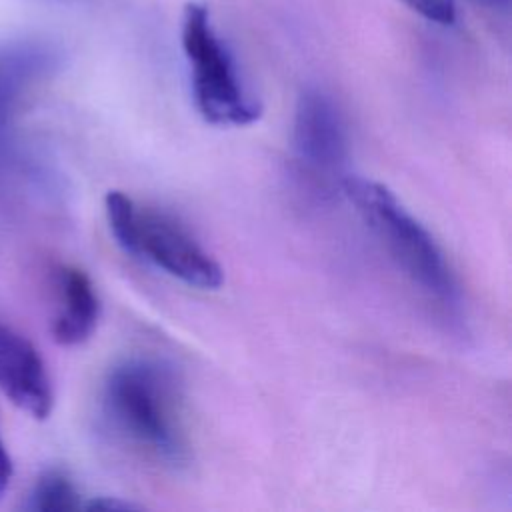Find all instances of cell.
Returning a JSON list of instances; mask_svg holds the SVG:
<instances>
[{"label": "cell", "mask_w": 512, "mask_h": 512, "mask_svg": "<svg viewBox=\"0 0 512 512\" xmlns=\"http://www.w3.org/2000/svg\"><path fill=\"white\" fill-rule=\"evenodd\" d=\"M26 508L34 512H70L84 508V502L74 482L62 470H48L36 480Z\"/></svg>", "instance_id": "ba28073f"}, {"label": "cell", "mask_w": 512, "mask_h": 512, "mask_svg": "<svg viewBox=\"0 0 512 512\" xmlns=\"http://www.w3.org/2000/svg\"><path fill=\"white\" fill-rule=\"evenodd\" d=\"M0 390L36 420L50 416L54 390L46 364L34 344L0 322Z\"/></svg>", "instance_id": "8992f818"}, {"label": "cell", "mask_w": 512, "mask_h": 512, "mask_svg": "<svg viewBox=\"0 0 512 512\" xmlns=\"http://www.w3.org/2000/svg\"><path fill=\"white\" fill-rule=\"evenodd\" d=\"M470 2L484 10H490L494 14H508L510 4H512V0H470Z\"/></svg>", "instance_id": "8fae6325"}, {"label": "cell", "mask_w": 512, "mask_h": 512, "mask_svg": "<svg viewBox=\"0 0 512 512\" xmlns=\"http://www.w3.org/2000/svg\"><path fill=\"white\" fill-rule=\"evenodd\" d=\"M410 10L428 22L450 26L456 20V0H402Z\"/></svg>", "instance_id": "9c48e42d"}, {"label": "cell", "mask_w": 512, "mask_h": 512, "mask_svg": "<svg viewBox=\"0 0 512 512\" xmlns=\"http://www.w3.org/2000/svg\"><path fill=\"white\" fill-rule=\"evenodd\" d=\"M112 428L152 460L182 468L190 462L182 382L164 360L134 356L116 364L102 390Z\"/></svg>", "instance_id": "6da1fadb"}, {"label": "cell", "mask_w": 512, "mask_h": 512, "mask_svg": "<svg viewBox=\"0 0 512 512\" xmlns=\"http://www.w3.org/2000/svg\"><path fill=\"white\" fill-rule=\"evenodd\" d=\"M6 110H8V104L4 102V98H2V92H0V120L6 116Z\"/></svg>", "instance_id": "7c38bea8"}, {"label": "cell", "mask_w": 512, "mask_h": 512, "mask_svg": "<svg viewBox=\"0 0 512 512\" xmlns=\"http://www.w3.org/2000/svg\"><path fill=\"white\" fill-rule=\"evenodd\" d=\"M180 42L200 116L216 126L254 124L262 114V106L246 90L236 60L220 38L208 6L200 2L186 4Z\"/></svg>", "instance_id": "277c9868"}, {"label": "cell", "mask_w": 512, "mask_h": 512, "mask_svg": "<svg viewBox=\"0 0 512 512\" xmlns=\"http://www.w3.org/2000/svg\"><path fill=\"white\" fill-rule=\"evenodd\" d=\"M104 210L116 244L132 258L198 290H218L224 284L218 260L174 216L140 206L120 190L106 194Z\"/></svg>", "instance_id": "3957f363"}, {"label": "cell", "mask_w": 512, "mask_h": 512, "mask_svg": "<svg viewBox=\"0 0 512 512\" xmlns=\"http://www.w3.org/2000/svg\"><path fill=\"white\" fill-rule=\"evenodd\" d=\"M12 476H14V466H12V458L6 450V444L0 436V496L10 488V482H12Z\"/></svg>", "instance_id": "30bf717a"}, {"label": "cell", "mask_w": 512, "mask_h": 512, "mask_svg": "<svg viewBox=\"0 0 512 512\" xmlns=\"http://www.w3.org/2000/svg\"><path fill=\"white\" fill-rule=\"evenodd\" d=\"M58 312L52 320V336L62 346L86 342L100 318V300L90 276L76 266L56 270Z\"/></svg>", "instance_id": "52a82bcc"}, {"label": "cell", "mask_w": 512, "mask_h": 512, "mask_svg": "<svg viewBox=\"0 0 512 512\" xmlns=\"http://www.w3.org/2000/svg\"><path fill=\"white\" fill-rule=\"evenodd\" d=\"M340 190L410 282L442 308L458 310L462 292L444 250L402 200L382 182L360 176H344Z\"/></svg>", "instance_id": "7a4b0ae2"}, {"label": "cell", "mask_w": 512, "mask_h": 512, "mask_svg": "<svg viewBox=\"0 0 512 512\" xmlns=\"http://www.w3.org/2000/svg\"><path fill=\"white\" fill-rule=\"evenodd\" d=\"M292 146L298 166L308 176L332 182L342 174L348 160L346 122L324 90L306 88L300 94L294 110Z\"/></svg>", "instance_id": "5b68a950"}]
</instances>
